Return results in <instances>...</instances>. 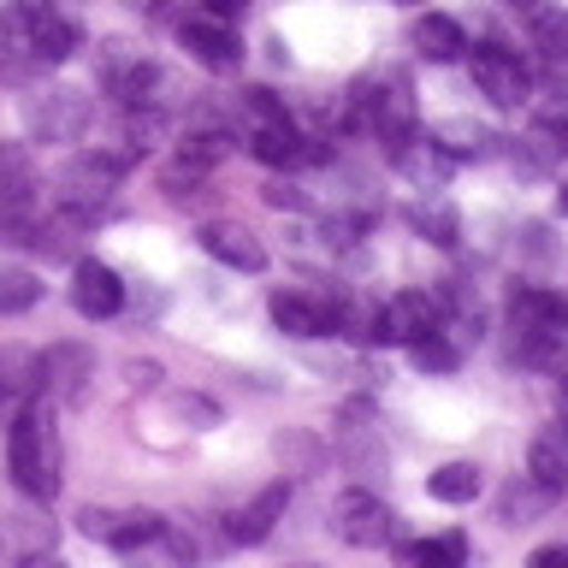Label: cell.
Here are the masks:
<instances>
[{
  "mask_svg": "<svg viewBox=\"0 0 568 568\" xmlns=\"http://www.w3.org/2000/svg\"><path fill=\"white\" fill-rule=\"evenodd\" d=\"M119 160L106 149H89V154H71L60 178H53V202H60L65 213H78V220L95 225L106 207H113V190H119Z\"/></svg>",
  "mask_w": 568,
  "mask_h": 568,
  "instance_id": "obj_3",
  "label": "cell"
},
{
  "mask_svg": "<svg viewBox=\"0 0 568 568\" xmlns=\"http://www.w3.org/2000/svg\"><path fill=\"white\" fill-rule=\"evenodd\" d=\"M438 320H444V302H438V296H426V291H397L379 314H373V344H403V349H408L415 337L438 332Z\"/></svg>",
  "mask_w": 568,
  "mask_h": 568,
  "instance_id": "obj_9",
  "label": "cell"
},
{
  "mask_svg": "<svg viewBox=\"0 0 568 568\" xmlns=\"http://www.w3.org/2000/svg\"><path fill=\"white\" fill-rule=\"evenodd\" d=\"M332 527L344 545H362V550H379L390 539V509L379 504L373 491H344L332 509Z\"/></svg>",
  "mask_w": 568,
  "mask_h": 568,
  "instance_id": "obj_13",
  "label": "cell"
},
{
  "mask_svg": "<svg viewBox=\"0 0 568 568\" xmlns=\"http://www.w3.org/2000/svg\"><path fill=\"white\" fill-rule=\"evenodd\" d=\"M166 83L154 60H142V48L131 42H106L101 48V89L119 95L124 106H154V89Z\"/></svg>",
  "mask_w": 568,
  "mask_h": 568,
  "instance_id": "obj_7",
  "label": "cell"
},
{
  "mask_svg": "<svg viewBox=\"0 0 568 568\" xmlns=\"http://www.w3.org/2000/svg\"><path fill=\"white\" fill-rule=\"evenodd\" d=\"M557 202H562V213H568V184H562V195H557Z\"/></svg>",
  "mask_w": 568,
  "mask_h": 568,
  "instance_id": "obj_43",
  "label": "cell"
},
{
  "mask_svg": "<svg viewBox=\"0 0 568 568\" xmlns=\"http://www.w3.org/2000/svg\"><path fill=\"white\" fill-rule=\"evenodd\" d=\"M71 308L83 320H113L124 308V278L106 261H71Z\"/></svg>",
  "mask_w": 568,
  "mask_h": 568,
  "instance_id": "obj_12",
  "label": "cell"
},
{
  "mask_svg": "<svg viewBox=\"0 0 568 568\" xmlns=\"http://www.w3.org/2000/svg\"><path fill=\"white\" fill-rule=\"evenodd\" d=\"M479 486H486V479H479L474 462H444L438 474H426V491H433L438 504H474Z\"/></svg>",
  "mask_w": 568,
  "mask_h": 568,
  "instance_id": "obj_27",
  "label": "cell"
},
{
  "mask_svg": "<svg viewBox=\"0 0 568 568\" xmlns=\"http://www.w3.org/2000/svg\"><path fill=\"white\" fill-rule=\"evenodd\" d=\"M202 12H213V18H225V24H237V18L248 12V0H202Z\"/></svg>",
  "mask_w": 568,
  "mask_h": 568,
  "instance_id": "obj_39",
  "label": "cell"
},
{
  "mask_svg": "<svg viewBox=\"0 0 568 568\" xmlns=\"http://www.w3.org/2000/svg\"><path fill=\"white\" fill-rule=\"evenodd\" d=\"M248 154L266 160V166H302V131L291 119L255 124V131H248Z\"/></svg>",
  "mask_w": 568,
  "mask_h": 568,
  "instance_id": "obj_23",
  "label": "cell"
},
{
  "mask_svg": "<svg viewBox=\"0 0 568 568\" xmlns=\"http://www.w3.org/2000/svg\"><path fill=\"white\" fill-rule=\"evenodd\" d=\"M202 248L220 266H231V273H261L266 266V248H261V237L248 225H237V220H213V225H202Z\"/></svg>",
  "mask_w": 568,
  "mask_h": 568,
  "instance_id": "obj_17",
  "label": "cell"
},
{
  "mask_svg": "<svg viewBox=\"0 0 568 568\" xmlns=\"http://www.w3.org/2000/svg\"><path fill=\"white\" fill-rule=\"evenodd\" d=\"M7 468H12V486L36 497V504H48L53 491H60V468H65V450H60V426L42 403L18 408L7 420Z\"/></svg>",
  "mask_w": 568,
  "mask_h": 568,
  "instance_id": "obj_1",
  "label": "cell"
},
{
  "mask_svg": "<svg viewBox=\"0 0 568 568\" xmlns=\"http://www.w3.org/2000/svg\"><path fill=\"white\" fill-rule=\"evenodd\" d=\"M408 355H415L420 373H456V367H462V344H456V337H444V326L426 332V337H415V344H408Z\"/></svg>",
  "mask_w": 568,
  "mask_h": 568,
  "instance_id": "obj_30",
  "label": "cell"
},
{
  "mask_svg": "<svg viewBox=\"0 0 568 568\" xmlns=\"http://www.w3.org/2000/svg\"><path fill=\"white\" fill-rule=\"evenodd\" d=\"M474 83L491 106H521L532 95V78H527L521 53H509L504 42H479L474 48Z\"/></svg>",
  "mask_w": 568,
  "mask_h": 568,
  "instance_id": "obj_10",
  "label": "cell"
},
{
  "mask_svg": "<svg viewBox=\"0 0 568 568\" xmlns=\"http://www.w3.org/2000/svg\"><path fill=\"white\" fill-rule=\"evenodd\" d=\"M284 509H291V486H284V479H278V486H261L243 509L225 515V539L231 545H261L266 532L284 521Z\"/></svg>",
  "mask_w": 568,
  "mask_h": 568,
  "instance_id": "obj_15",
  "label": "cell"
},
{
  "mask_svg": "<svg viewBox=\"0 0 568 568\" xmlns=\"http://www.w3.org/2000/svg\"><path fill=\"white\" fill-rule=\"evenodd\" d=\"M36 390H48V403L83 408L95 390V349L89 344H48L36 355Z\"/></svg>",
  "mask_w": 568,
  "mask_h": 568,
  "instance_id": "obj_6",
  "label": "cell"
},
{
  "mask_svg": "<svg viewBox=\"0 0 568 568\" xmlns=\"http://www.w3.org/2000/svg\"><path fill=\"white\" fill-rule=\"evenodd\" d=\"M426 136H433L450 160H474V154H486L491 142H497V136L486 131V124H474V119H462V113H456V119H438Z\"/></svg>",
  "mask_w": 568,
  "mask_h": 568,
  "instance_id": "obj_26",
  "label": "cell"
},
{
  "mask_svg": "<svg viewBox=\"0 0 568 568\" xmlns=\"http://www.w3.org/2000/svg\"><path fill=\"white\" fill-rule=\"evenodd\" d=\"M349 106H355V124H362L373 142H385V149H397V142L415 136V95H408V83L390 78V71L379 83H355Z\"/></svg>",
  "mask_w": 568,
  "mask_h": 568,
  "instance_id": "obj_4",
  "label": "cell"
},
{
  "mask_svg": "<svg viewBox=\"0 0 568 568\" xmlns=\"http://www.w3.org/2000/svg\"><path fill=\"white\" fill-rule=\"evenodd\" d=\"M243 113L255 119V124H273V119H291L284 113V101L273 95V89H243Z\"/></svg>",
  "mask_w": 568,
  "mask_h": 568,
  "instance_id": "obj_34",
  "label": "cell"
},
{
  "mask_svg": "<svg viewBox=\"0 0 568 568\" xmlns=\"http://www.w3.org/2000/svg\"><path fill=\"white\" fill-rule=\"evenodd\" d=\"M261 202L278 207V213H296V207H308V195H302L291 178H273V184H261Z\"/></svg>",
  "mask_w": 568,
  "mask_h": 568,
  "instance_id": "obj_35",
  "label": "cell"
},
{
  "mask_svg": "<svg viewBox=\"0 0 568 568\" xmlns=\"http://www.w3.org/2000/svg\"><path fill=\"white\" fill-rule=\"evenodd\" d=\"M408 225H415L426 243H438V248H456V243H462V220H456V207L444 202V195H433V190H426V202L408 207Z\"/></svg>",
  "mask_w": 568,
  "mask_h": 568,
  "instance_id": "obj_25",
  "label": "cell"
},
{
  "mask_svg": "<svg viewBox=\"0 0 568 568\" xmlns=\"http://www.w3.org/2000/svg\"><path fill=\"white\" fill-rule=\"evenodd\" d=\"M273 326L284 337H326L337 332V302H320V296H302V291H273Z\"/></svg>",
  "mask_w": 568,
  "mask_h": 568,
  "instance_id": "obj_16",
  "label": "cell"
},
{
  "mask_svg": "<svg viewBox=\"0 0 568 568\" xmlns=\"http://www.w3.org/2000/svg\"><path fill=\"white\" fill-rule=\"evenodd\" d=\"M78 48H83L78 18H65L60 7H30V36H24V53H30V60H42V65H65Z\"/></svg>",
  "mask_w": 568,
  "mask_h": 568,
  "instance_id": "obj_14",
  "label": "cell"
},
{
  "mask_svg": "<svg viewBox=\"0 0 568 568\" xmlns=\"http://www.w3.org/2000/svg\"><path fill=\"white\" fill-rule=\"evenodd\" d=\"M408 42H415L420 60H433V65H450L462 60V48H468V36H462L456 18H444V12H420L415 18V30H408Z\"/></svg>",
  "mask_w": 568,
  "mask_h": 568,
  "instance_id": "obj_21",
  "label": "cell"
},
{
  "mask_svg": "<svg viewBox=\"0 0 568 568\" xmlns=\"http://www.w3.org/2000/svg\"><path fill=\"white\" fill-rule=\"evenodd\" d=\"M557 397H562V408H568V373H562V385H557Z\"/></svg>",
  "mask_w": 568,
  "mask_h": 568,
  "instance_id": "obj_42",
  "label": "cell"
},
{
  "mask_svg": "<svg viewBox=\"0 0 568 568\" xmlns=\"http://www.w3.org/2000/svg\"><path fill=\"white\" fill-rule=\"evenodd\" d=\"M509 7H515V12H532V7H539V0H509Z\"/></svg>",
  "mask_w": 568,
  "mask_h": 568,
  "instance_id": "obj_41",
  "label": "cell"
},
{
  "mask_svg": "<svg viewBox=\"0 0 568 568\" xmlns=\"http://www.w3.org/2000/svg\"><path fill=\"white\" fill-rule=\"evenodd\" d=\"M178 42H184L190 60L202 65V71H213V78H231V71L243 65V36H237V24H225V18H213V12L184 18V24H178Z\"/></svg>",
  "mask_w": 568,
  "mask_h": 568,
  "instance_id": "obj_8",
  "label": "cell"
},
{
  "mask_svg": "<svg viewBox=\"0 0 568 568\" xmlns=\"http://www.w3.org/2000/svg\"><path fill=\"white\" fill-rule=\"evenodd\" d=\"M207 172H213V166H202V160H190V154H178V160H166V166H160V190H166L172 202H190V195H202Z\"/></svg>",
  "mask_w": 568,
  "mask_h": 568,
  "instance_id": "obj_32",
  "label": "cell"
},
{
  "mask_svg": "<svg viewBox=\"0 0 568 568\" xmlns=\"http://www.w3.org/2000/svg\"><path fill=\"white\" fill-rule=\"evenodd\" d=\"M24 119L42 142H83L95 106H89V95H78V89H48V95H30Z\"/></svg>",
  "mask_w": 568,
  "mask_h": 568,
  "instance_id": "obj_11",
  "label": "cell"
},
{
  "mask_svg": "<svg viewBox=\"0 0 568 568\" xmlns=\"http://www.w3.org/2000/svg\"><path fill=\"white\" fill-rule=\"evenodd\" d=\"M36 302H42V284H36V273H24V266H0V314H30Z\"/></svg>",
  "mask_w": 568,
  "mask_h": 568,
  "instance_id": "obj_31",
  "label": "cell"
},
{
  "mask_svg": "<svg viewBox=\"0 0 568 568\" xmlns=\"http://www.w3.org/2000/svg\"><path fill=\"white\" fill-rule=\"evenodd\" d=\"M36 190H42V178H36V154L24 149V142H0V207L30 213Z\"/></svg>",
  "mask_w": 568,
  "mask_h": 568,
  "instance_id": "obj_19",
  "label": "cell"
},
{
  "mask_svg": "<svg viewBox=\"0 0 568 568\" xmlns=\"http://www.w3.org/2000/svg\"><path fill=\"white\" fill-rule=\"evenodd\" d=\"M106 521H113V509H95V504L78 515V527L89 532V539H106Z\"/></svg>",
  "mask_w": 568,
  "mask_h": 568,
  "instance_id": "obj_38",
  "label": "cell"
},
{
  "mask_svg": "<svg viewBox=\"0 0 568 568\" xmlns=\"http://www.w3.org/2000/svg\"><path fill=\"white\" fill-rule=\"evenodd\" d=\"M390 160H397V172H403L415 190H444V178H450V166H456V160L444 154L433 136H408V142H397V149H390Z\"/></svg>",
  "mask_w": 568,
  "mask_h": 568,
  "instance_id": "obj_18",
  "label": "cell"
},
{
  "mask_svg": "<svg viewBox=\"0 0 568 568\" xmlns=\"http://www.w3.org/2000/svg\"><path fill=\"white\" fill-rule=\"evenodd\" d=\"M532 48H539L550 65H568V7L532 18Z\"/></svg>",
  "mask_w": 568,
  "mask_h": 568,
  "instance_id": "obj_33",
  "label": "cell"
},
{
  "mask_svg": "<svg viewBox=\"0 0 568 568\" xmlns=\"http://www.w3.org/2000/svg\"><path fill=\"white\" fill-rule=\"evenodd\" d=\"M527 479H539L545 491H568V426H545L527 450Z\"/></svg>",
  "mask_w": 568,
  "mask_h": 568,
  "instance_id": "obj_20",
  "label": "cell"
},
{
  "mask_svg": "<svg viewBox=\"0 0 568 568\" xmlns=\"http://www.w3.org/2000/svg\"><path fill=\"white\" fill-rule=\"evenodd\" d=\"M557 504V491H545L539 479H515V486H504V497H497V515H504L509 527H527L539 509Z\"/></svg>",
  "mask_w": 568,
  "mask_h": 568,
  "instance_id": "obj_28",
  "label": "cell"
},
{
  "mask_svg": "<svg viewBox=\"0 0 568 568\" xmlns=\"http://www.w3.org/2000/svg\"><path fill=\"white\" fill-rule=\"evenodd\" d=\"M403 557L408 562H426V568H462V562H468V539H462V532H438V539L403 545Z\"/></svg>",
  "mask_w": 568,
  "mask_h": 568,
  "instance_id": "obj_29",
  "label": "cell"
},
{
  "mask_svg": "<svg viewBox=\"0 0 568 568\" xmlns=\"http://www.w3.org/2000/svg\"><path fill=\"white\" fill-rule=\"evenodd\" d=\"M509 320L521 332V355L527 362H550L562 344H568V302L545 284H521L509 296Z\"/></svg>",
  "mask_w": 568,
  "mask_h": 568,
  "instance_id": "obj_5",
  "label": "cell"
},
{
  "mask_svg": "<svg viewBox=\"0 0 568 568\" xmlns=\"http://www.w3.org/2000/svg\"><path fill=\"white\" fill-rule=\"evenodd\" d=\"M131 7H160V0H131Z\"/></svg>",
  "mask_w": 568,
  "mask_h": 568,
  "instance_id": "obj_44",
  "label": "cell"
},
{
  "mask_svg": "<svg viewBox=\"0 0 568 568\" xmlns=\"http://www.w3.org/2000/svg\"><path fill=\"white\" fill-rule=\"evenodd\" d=\"M207 426H220V403H207L202 390H160L154 385V403L136 408V438L154 444V450H178V444H190Z\"/></svg>",
  "mask_w": 568,
  "mask_h": 568,
  "instance_id": "obj_2",
  "label": "cell"
},
{
  "mask_svg": "<svg viewBox=\"0 0 568 568\" xmlns=\"http://www.w3.org/2000/svg\"><path fill=\"white\" fill-rule=\"evenodd\" d=\"M24 237H30V213L0 207V248H12V243H24Z\"/></svg>",
  "mask_w": 568,
  "mask_h": 568,
  "instance_id": "obj_36",
  "label": "cell"
},
{
  "mask_svg": "<svg viewBox=\"0 0 568 568\" xmlns=\"http://www.w3.org/2000/svg\"><path fill=\"white\" fill-rule=\"evenodd\" d=\"M166 539V515L160 509H113V521H106V539L113 550H136V545H154Z\"/></svg>",
  "mask_w": 568,
  "mask_h": 568,
  "instance_id": "obj_24",
  "label": "cell"
},
{
  "mask_svg": "<svg viewBox=\"0 0 568 568\" xmlns=\"http://www.w3.org/2000/svg\"><path fill=\"white\" fill-rule=\"evenodd\" d=\"M532 568H568V545H539L532 550Z\"/></svg>",
  "mask_w": 568,
  "mask_h": 568,
  "instance_id": "obj_40",
  "label": "cell"
},
{
  "mask_svg": "<svg viewBox=\"0 0 568 568\" xmlns=\"http://www.w3.org/2000/svg\"><path fill=\"white\" fill-rule=\"evenodd\" d=\"M124 373H131L136 390H154L160 379H166V373H160V362H124Z\"/></svg>",
  "mask_w": 568,
  "mask_h": 568,
  "instance_id": "obj_37",
  "label": "cell"
},
{
  "mask_svg": "<svg viewBox=\"0 0 568 568\" xmlns=\"http://www.w3.org/2000/svg\"><path fill=\"white\" fill-rule=\"evenodd\" d=\"M24 397H36V355L7 344L0 349V420H12Z\"/></svg>",
  "mask_w": 568,
  "mask_h": 568,
  "instance_id": "obj_22",
  "label": "cell"
}]
</instances>
